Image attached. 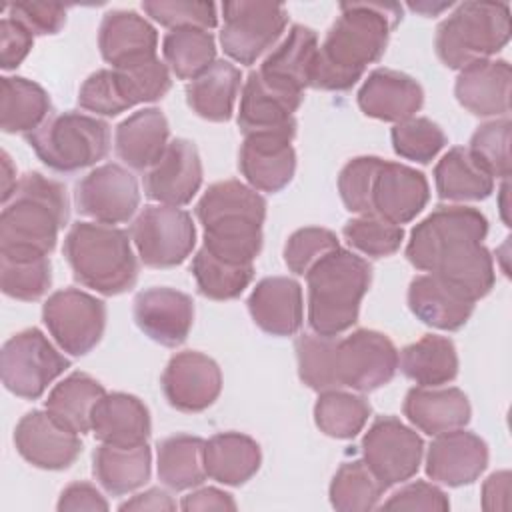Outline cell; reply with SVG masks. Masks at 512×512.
<instances>
[{
  "label": "cell",
  "instance_id": "obj_63",
  "mask_svg": "<svg viewBox=\"0 0 512 512\" xmlns=\"http://www.w3.org/2000/svg\"><path fill=\"white\" fill-rule=\"evenodd\" d=\"M506 194H508V180H504V184H502V196L506 198ZM500 210H502V218H504V222H506V226H508V214H506V210H508V204L502 200V204H500Z\"/></svg>",
  "mask_w": 512,
  "mask_h": 512
},
{
  "label": "cell",
  "instance_id": "obj_36",
  "mask_svg": "<svg viewBox=\"0 0 512 512\" xmlns=\"http://www.w3.org/2000/svg\"><path fill=\"white\" fill-rule=\"evenodd\" d=\"M242 74L228 60H214L200 76L188 82L186 102L190 110L208 122H226L232 118Z\"/></svg>",
  "mask_w": 512,
  "mask_h": 512
},
{
  "label": "cell",
  "instance_id": "obj_21",
  "mask_svg": "<svg viewBox=\"0 0 512 512\" xmlns=\"http://www.w3.org/2000/svg\"><path fill=\"white\" fill-rule=\"evenodd\" d=\"M428 198L430 186L420 170L382 160L372 182L370 214L402 226L426 208Z\"/></svg>",
  "mask_w": 512,
  "mask_h": 512
},
{
  "label": "cell",
  "instance_id": "obj_17",
  "mask_svg": "<svg viewBox=\"0 0 512 512\" xmlns=\"http://www.w3.org/2000/svg\"><path fill=\"white\" fill-rule=\"evenodd\" d=\"M164 398L180 412H202L210 408L222 392L220 366L196 350L176 352L160 378Z\"/></svg>",
  "mask_w": 512,
  "mask_h": 512
},
{
  "label": "cell",
  "instance_id": "obj_29",
  "mask_svg": "<svg viewBox=\"0 0 512 512\" xmlns=\"http://www.w3.org/2000/svg\"><path fill=\"white\" fill-rule=\"evenodd\" d=\"M90 430L102 444L140 446L148 442L152 432L150 412L138 396L110 392L94 404Z\"/></svg>",
  "mask_w": 512,
  "mask_h": 512
},
{
  "label": "cell",
  "instance_id": "obj_60",
  "mask_svg": "<svg viewBox=\"0 0 512 512\" xmlns=\"http://www.w3.org/2000/svg\"><path fill=\"white\" fill-rule=\"evenodd\" d=\"M120 512H144V510H152V512H170L176 510V502L174 498L162 490V488H148L144 492L134 494L132 498H128L126 502H122L118 506Z\"/></svg>",
  "mask_w": 512,
  "mask_h": 512
},
{
  "label": "cell",
  "instance_id": "obj_7",
  "mask_svg": "<svg viewBox=\"0 0 512 512\" xmlns=\"http://www.w3.org/2000/svg\"><path fill=\"white\" fill-rule=\"evenodd\" d=\"M510 6L506 2H462L436 28L434 48L446 68L486 60L510 40Z\"/></svg>",
  "mask_w": 512,
  "mask_h": 512
},
{
  "label": "cell",
  "instance_id": "obj_11",
  "mask_svg": "<svg viewBox=\"0 0 512 512\" xmlns=\"http://www.w3.org/2000/svg\"><path fill=\"white\" fill-rule=\"evenodd\" d=\"M130 238L144 266L172 268L182 264L196 246L192 216L176 206H144L130 226Z\"/></svg>",
  "mask_w": 512,
  "mask_h": 512
},
{
  "label": "cell",
  "instance_id": "obj_16",
  "mask_svg": "<svg viewBox=\"0 0 512 512\" xmlns=\"http://www.w3.org/2000/svg\"><path fill=\"white\" fill-rule=\"evenodd\" d=\"M294 136L296 128L262 130L244 136L238 152V168L248 186L274 194L290 184L296 172Z\"/></svg>",
  "mask_w": 512,
  "mask_h": 512
},
{
  "label": "cell",
  "instance_id": "obj_57",
  "mask_svg": "<svg viewBox=\"0 0 512 512\" xmlns=\"http://www.w3.org/2000/svg\"><path fill=\"white\" fill-rule=\"evenodd\" d=\"M56 508L60 512H78V510H88V512H106L110 506L102 492L90 484V482H72L68 484L58 498Z\"/></svg>",
  "mask_w": 512,
  "mask_h": 512
},
{
  "label": "cell",
  "instance_id": "obj_5",
  "mask_svg": "<svg viewBox=\"0 0 512 512\" xmlns=\"http://www.w3.org/2000/svg\"><path fill=\"white\" fill-rule=\"evenodd\" d=\"M62 254L72 276L82 286L104 296L134 288L138 258L126 230L102 222H74L64 236Z\"/></svg>",
  "mask_w": 512,
  "mask_h": 512
},
{
  "label": "cell",
  "instance_id": "obj_23",
  "mask_svg": "<svg viewBox=\"0 0 512 512\" xmlns=\"http://www.w3.org/2000/svg\"><path fill=\"white\" fill-rule=\"evenodd\" d=\"M318 56V36L304 24H292L286 36L262 60L258 74L270 86L304 96L312 82Z\"/></svg>",
  "mask_w": 512,
  "mask_h": 512
},
{
  "label": "cell",
  "instance_id": "obj_12",
  "mask_svg": "<svg viewBox=\"0 0 512 512\" xmlns=\"http://www.w3.org/2000/svg\"><path fill=\"white\" fill-rule=\"evenodd\" d=\"M396 370L398 350L386 334L360 328L348 336H336L334 374L338 388L372 392L386 386Z\"/></svg>",
  "mask_w": 512,
  "mask_h": 512
},
{
  "label": "cell",
  "instance_id": "obj_6",
  "mask_svg": "<svg viewBox=\"0 0 512 512\" xmlns=\"http://www.w3.org/2000/svg\"><path fill=\"white\" fill-rule=\"evenodd\" d=\"M372 282V266L352 250L336 248L308 272V324L322 336H340L358 322L360 302Z\"/></svg>",
  "mask_w": 512,
  "mask_h": 512
},
{
  "label": "cell",
  "instance_id": "obj_14",
  "mask_svg": "<svg viewBox=\"0 0 512 512\" xmlns=\"http://www.w3.org/2000/svg\"><path fill=\"white\" fill-rule=\"evenodd\" d=\"M362 460L372 474L390 486L410 480L422 462L424 442L396 416H378L362 436Z\"/></svg>",
  "mask_w": 512,
  "mask_h": 512
},
{
  "label": "cell",
  "instance_id": "obj_19",
  "mask_svg": "<svg viewBox=\"0 0 512 512\" xmlns=\"http://www.w3.org/2000/svg\"><path fill=\"white\" fill-rule=\"evenodd\" d=\"M202 160L192 140L174 138L144 174V194L166 206H186L202 186Z\"/></svg>",
  "mask_w": 512,
  "mask_h": 512
},
{
  "label": "cell",
  "instance_id": "obj_33",
  "mask_svg": "<svg viewBox=\"0 0 512 512\" xmlns=\"http://www.w3.org/2000/svg\"><path fill=\"white\" fill-rule=\"evenodd\" d=\"M262 464V452L254 438L242 432H220L204 444L206 476L226 484L240 486L248 482Z\"/></svg>",
  "mask_w": 512,
  "mask_h": 512
},
{
  "label": "cell",
  "instance_id": "obj_8",
  "mask_svg": "<svg viewBox=\"0 0 512 512\" xmlns=\"http://www.w3.org/2000/svg\"><path fill=\"white\" fill-rule=\"evenodd\" d=\"M26 142L38 160L56 172H76L104 160L110 152V124L82 112L48 116Z\"/></svg>",
  "mask_w": 512,
  "mask_h": 512
},
{
  "label": "cell",
  "instance_id": "obj_3",
  "mask_svg": "<svg viewBox=\"0 0 512 512\" xmlns=\"http://www.w3.org/2000/svg\"><path fill=\"white\" fill-rule=\"evenodd\" d=\"M70 216L66 186L40 172H26L0 214V256H48Z\"/></svg>",
  "mask_w": 512,
  "mask_h": 512
},
{
  "label": "cell",
  "instance_id": "obj_56",
  "mask_svg": "<svg viewBox=\"0 0 512 512\" xmlns=\"http://www.w3.org/2000/svg\"><path fill=\"white\" fill-rule=\"evenodd\" d=\"M34 34L12 16L0 20V68L14 70L18 68L28 52L32 50Z\"/></svg>",
  "mask_w": 512,
  "mask_h": 512
},
{
  "label": "cell",
  "instance_id": "obj_35",
  "mask_svg": "<svg viewBox=\"0 0 512 512\" xmlns=\"http://www.w3.org/2000/svg\"><path fill=\"white\" fill-rule=\"evenodd\" d=\"M434 184L440 200L476 202L494 192L492 174L462 146L450 148L434 166Z\"/></svg>",
  "mask_w": 512,
  "mask_h": 512
},
{
  "label": "cell",
  "instance_id": "obj_59",
  "mask_svg": "<svg viewBox=\"0 0 512 512\" xmlns=\"http://www.w3.org/2000/svg\"><path fill=\"white\" fill-rule=\"evenodd\" d=\"M482 508L488 512L510 508V472H492L482 484Z\"/></svg>",
  "mask_w": 512,
  "mask_h": 512
},
{
  "label": "cell",
  "instance_id": "obj_45",
  "mask_svg": "<svg viewBox=\"0 0 512 512\" xmlns=\"http://www.w3.org/2000/svg\"><path fill=\"white\" fill-rule=\"evenodd\" d=\"M384 484L372 474L364 460L344 462L328 488L332 508L340 512H366L378 508Z\"/></svg>",
  "mask_w": 512,
  "mask_h": 512
},
{
  "label": "cell",
  "instance_id": "obj_32",
  "mask_svg": "<svg viewBox=\"0 0 512 512\" xmlns=\"http://www.w3.org/2000/svg\"><path fill=\"white\" fill-rule=\"evenodd\" d=\"M170 126L162 110L142 108L124 118L114 130V150L132 170H150L164 154Z\"/></svg>",
  "mask_w": 512,
  "mask_h": 512
},
{
  "label": "cell",
  "instance_id": "obj_28",
  "mask_svg": "<svg viewBox=\"0 0 512 512\" xmlns=\"http://www.w3.org/2000/svg\"><path fill=\"white\" fill-rule=\"evenodd\" d=\"M408 308L426 326L438 330L462 328L474 312V300L436 274H420L408 286Z\"/></svg>",
  "mask_w": 512,
  "mask_h": 512
},
{
  "label": "cell",
  "instance_id": "obj_4",
  "mask_svg": "<svg viewBox=\"0 0 512 512\" xmlns=\"http://www.w3.org/2000/svg\"><path fill=\"white\" fill-rule=\"evenodd\" d=\"M204 228V248L232 264H252L262 250L266 200L240 180H220L206 188L196 204Z\"/></svg>",
  "mask_w": 512,
  "mask_h": 512
},
{
  "label": "cell",
  "instance_id": "obj_26",
  "mask_svg": "<svg viewBox=\"0 0 512 512\" xmlns=\"http://www.w3.org/2000/svg\"><path fill=\"white\" fill-rule=\"evenodd\" d=\"M424 90L408 74L392 68L372 70L358 90L360 110L382 122H404L422 108Z\"/></svg>",
  "mask_w": 512,
  "mask_h": 512
},
{
  "label": "cell",
  "instance_id": "obj_24",
  "mask_svg": "<svg viewBox=\"0 0 512 512\" xmlns=\"http://www.w3.org/2000/svg\"><path fill=\"white\" fill-rule=\"evenodd\" d=\"M510 92L512 70L508 60H476L458 70L454 84L458 104L480 118L508 116Z\"/></svg>",
  "mask_w": 512,
  "mask_h": 512
},
{
  "label": "cell",
  "instance_id": "obj_43",
  "mask_svg": "<svg viewBox=\"0 0 512 512\" xmlns=\"http://www.w3.org/2000/svg\"><path fill=\"white\" fill-rule=\"evenodd\" d=\"M110 82L120 108L128 110L164 98L172 86V76L162 60L152 58L134 66L110 68Z\"/></svg>",
  "mask_w": 512,
  "mask_h": 512
},
{
  "label": "cell",
  "instance_id": "obj_55",
  "mask_svg": "<svg viewBox=\"0 0 512 512\" xmlns=\"http://www.w3.org/2000/svg\"><path fill=\"white\" fill-rule=\"evenodd\" d=\"M382 510H436L446 512L450 508V500L444 490L436 484L416 480L400 490H396L382 506Z\"/></svg>",
  "mask_w": 512,
  "mask_h": 512
},
{
  "label": "cell",
  "instance_id": "obj_50",
  "mask_svg": "<svg viewBox=\"0 0 512 512\" xmlns=\"http://www.w3.org/2000/svg\"><path fill=\"white\" fill-rule=\"evenodd\" d=\"M510 132L512 122L508 116H502L480 124L470 138L468 150L480 160L492 178L508 180L510 176Z\"/></svg>",
  "mask_w": 512,
  "mask_h": 512
},
{
  "label": "cell",
  "instance_id": "obj_48",
  "mask_svg": "<svg viewBox=\"0 0 512 512\" xmlns=\"http://www.w3.org/2000/svg\"><path fill=\"white\" fill-rule=\"evenodd\" d=\"M390 138L392 148L400 158L418 164L432 162L448 142L444 130L424 116H412L404 122L394 124V128L390 130Z\"/></svg>",
  "mask_w": 512,
  "mask_h": 512
},
{
  "label": "cell",
  "instance_id": "obj_22",
  "mask_svg": "<svg viewBox=\"0 0 512 512\" xmlns=\"http://www.w3.org/2000/svg\"><path fill=\"white\" fill-rule=\"evenodd\" d=\"M488 466L486 442L464 428L438 434L426 452V476L432 482L458 488L472 484Z\"/></svg>",
  "mask_w": 512,
  "mask_h": 512
},
{
  "label": "cell",
  "instance_id": "obj_30",
  "mask_svg": "<svg viewBox=\"0 0 512 512\" xmlns=\"http://www.w3.org/2000/svg\"><path fill=\"white\" fill-rule=\"evenodd\" d=\"M402 412L412 426L428 436H438L470 422L468 396L454 386H414L406 392Z\"/></svg>",
  "mask_w": 512,
  "mask_h": 512
},
{
  "label": "cell",
  "instance_id": "obj_34",
  "mask_svg": "<svg viewBox=\"0 0 512 512\" xmlns=\"http://www.w3.org/2000/svg\"><path fill=\"white\" fill-rule=\"evenodd\" d=\"M92 474L96 482L112 496H124L150 480L152 452L148 444L112 446L102 444L92 454Z\"/></svg>",
  "mask_w": 512,
  "mask_h": 512
},
{
  "label": "cell",
  "instance_id": "obj_58",
  "mask_svg": "<svg viewBox=\"0 0 512 512\" xmlns=\"http://www.w3.org/2000/svg\"><path fill=\"white\" fill-rule=\"evenodd\" d=\"M180 508L186 512H196V510H236V502L232 494L214 488V486H204L198 490H192L186 494L180 502Z\"/></svg>",
  "mask_w": 512,
  "mask_h": 512
},
{
  "label": "cell",
  "instance_id": "obj_10",
  "mask_svg": "<svg viewBox=\"0 0 512 512\" xmlns=\"http://www.w3.org/2000/svg\"><path fill=\"white\" fill-rule=\"evenodd\" d=\"M224 24L220 28V46L228 58L250 66L268 52L286 30L288 12L272 2H224Z\"/></svg>",
  "mask_w": 512,
  "mask_h": 512
},
{
  "label": "cell",
  "instance_id": "obj_39",
  "mask_svg": "<svg viewBox=\"0 0 512 512\" xmlns=\"http://www.w3.org/2000/svg\"><path fill=\"white\" fill-rule=\"evenodd\" d=\"M204 444L200 436L172 434L156 444V468L160 482L176 492L200 486L206 480Z\"/></svg>",
  "mask_w": 512,
  "mask_h": 512
},
{
  "label": "cell",
  "instance_id": "obj_61",
  "mask_svg": "<svg viewBox=\"0 0 512 512\" xmlns=\"http://www.w3.org/2000/svg\"><path fill=\"white\" fill-rule=\"evenodd\" d=\"M16 168L8 156L6 150H2V204L8 202V198L12 196L14 188H16Z\"/></svg>",
  "mask_w": 512,
  "mask_h": 512
},
{
  "label": "cell",
  "instance_id": "obj_52",
  "mask_svg": "<svg viewBox=\"0 0 512 512\" xmlns=\"http://www.w3.org/2000/svg\"><path fill=\"white\" fill-rule=\"evenodd\" d=\"M336 248H340V242L332 230L322 226L298 228L284 244V262L296 276H306L320 258Z\"/></svg>",
  "mask_w": 512,
  "mask_h": 512
},
{
  "label": "cell",
  "instance_id": "obj_42",
  "mask_svg": "<svg viewBox=\"0 0 512 512\" xmlns=\"http://www.w3.org/2000/svg\"><path fill=\"white\" fill-rule=\"evenodd\" d=\"M162 56L178 80H194L216 60V42L202 28L170 30L162 40Z\"/></svg>",
  "mask_w": 512,
  "mask_h": 512
},
{
  "label": "cell",
  "instance_id": "obj_25",
  "mask_svg": "<svg viewBox=\"0 0 512 512\" xmlns=\"http://www.w3.org/2000/svg\"><path fill=\"white\" fill-rule=\"evenodd\" d=\"M246 304L254 324L270 336H294L302 328V286L290 276L262 278Z\"/></svg>",
  "mask_w": 512,
  "mask_h": 512
},
{
  "label": "cell",
  "instance_id": "obj_20",
  "mask_svg": "<svg viewBox=\"0 0 512 512\" xmlns=\"http://www.w3.org/2000/svg\"><path fill=\"white\" fill-rule=\"evenodd\" d=\"M132 314L136 326L156 344L180 346L194 324V302L186 292L168 286H152L134 296Z\"/></svg>",
  "mask_w": 512,
  "mask_h": 512
},
{
  "label": "cell",
  "instance_id": "obj_1",
  "mask_svg": "<svg viewBox=\"0 0 512 512\" xmlns=\"http://www.w3.org/2000/svg\"><path fill=\"white\" fill-rule=\"evenodd\" d=\"M486 234L488 218L478 208L438 206L412 228L406 258L414 268L440 276L476 302L496 282L492 254L482 244Z\"/></svg>",
  "mask_w": 512,
  "mask_h": 512
},
{
  "label": "cell",
  "instance_id": "obj_44",
  "mask_svg": "<svg viewBox=\"0 0 512 512\" xmlns=\"http://www.w3.org/2000/svg\"><path fill=\"white\" fill-rule=\"evenodd\" d=\"M190 270L198 292L210 300L238 298L254 278V264H232L220 260L204 246L194 254Z\"/></svg>",
  "mask_w": 512,
  "mask_h": 512
},
{
  "label": "cell",
  "instance_id": "obj_62",
  "mask_svg": "<svg viewBox=\"0 0 512 512\" xmlns=\"http://www.w3.org/2000/svg\"><path fill=\"white\" fill-rule=\"evenodd\" d=\"M412 10H416V12H422V14H426V16H434L436 12H440V10H444V8H450L452 4L448 2V4H438V6H434L432 4V8H430V4H408Z\"/></svg>",
  "mask_w": 512,
  "mask_h": 512
},
{
  "label": "cell",
  "instance_id": "obj_40",
  "mask_svg": "<svg viewBox=\"0 0 512 512\" xmlns=\"http://www.w3.org/2000/svg\"><path fill=\"white\" fill-rule=\"evenodd\" d=\"M106 394L104 386L86 372H72L60 380L48 394L44 406L62 426L86 434L94 404Z\"/></svg>",
  "mask_w": 512,
  "mask_h": 512
},
{
  "label": "cell",
  "instance_id": "obj_9",
  "mask_svg": "<svg viewBox=\"0 0 512 512\" xmlns=\"http://www.w3.org/2000/svg\"><path fill=\"white\" fill-rule=\"evenodd\" d=\"M66 368H70V360L38 328L16 332L4 342L0 352L2 384L24 400L40 398Z\"/></svg>",
  "mask_w": 512,
  "mask_h": 512
},
{
  "label": "cell",
  "instance_id": "obj_46",
  "mask_svg": "<svg viewBox=\"0 0 512 512\" xmlns=\"http://www.w3.org/2000/svg\"><path fill=\"white\" fill-rule=\"evenodd\" d=\"M2 292L14 300L34 302L42 298L52 284V264L48 256L6 258L0 256Z\"/></svg>",
  "mask_w": 512,
  "mask_h": 512
},
{
  "label": "cell",
  "instance_id": "obj_41",
  "mask_svg": "<svg viewBox=\"0 0 512 512\" xmlns=\"http://www.w3.org/2000/svg\"><path fill=\"white\" fill-rule=\"evenodd\" d=\"M370 414L372 406L364 396L340 388L320 392L314 404V422L318 430L336 440H350L362 432Z\"/></svg>",
  "mask_w": 512,
  "mask_h": 512
},
{
  "label": "cell",
  "instance_id": "obj_31",
  "mask_svg": "<svg viewBox=\"0 0 512 512\" xmlns=\"http://www.w3.org/2000/svg\"><path fill=\"white\" fill-rule=\"evenodd\" d=\"M304 96L288 94L262 80L258 70H252L242 86L238 128L240 132L252 134L262 130L296 128L294 112L300 108Z\"/></svg>",
  "mask_w": 512,
  "mask_h": 512
},
{
  "label": "cell",
  "instance_id": "obj_27",
  "mask_svg": "<svg viewBox=\"0 0 512 512\" xmlns=\"http://www.w3.org/2000/svg\"><path fill=\"white\" fill-rule=\"evenodd\" d=\"M98 48L112 68L134 66L156 58V28L134 10H110L98 28Z\"/></svg>",
  "mask_w": 512,
  "mask_h": 512
},
{
  "label": "cell",
  "instance_id": "obj_37",
  "mask_svg": "<svg viewBox=\"0 0 512 512\" xmlns=\"http://www.w3.org/2000/svg\"><path fill=\"white\" fill-rule=\"evenodd\" d=\"M398 368L418 386H442L458 376V354L450 338L426 334L398 354Z\"/></svg>",
  "mask_w": 512,
  "mask_h": 512
},
{
  "label": "cell",
  "instance_id": "obj_49",
  "mask_svg": "<svg viewBox=\"0 0 512 512\" xmlns=\"http://www.w3.org/2000/svg\"><path fill=\"white\" fill-rule=\"evenodd\" d=\"M342 236L356 252L370 258H384L400 248L404 230L380 216L362 214L344 224Z\"/></svg>",
  "mask_w": 512,
  "mask_h": 512
},
{
  "label": "cell",
  "instance_id": "obj_15",
  "mask_svg": "<svg viewBox=\"0 0 512 512\" xmlns=\"http://www.w3.org/2000/svg\"><path fill=\"white\" fill-rule=\"evenodd\" d=\"M74 202L82 216L96 222L110 226L128 222L140 206L138 180L120 164L96 166L76 184Z\"/></svg>",
  "mask_w": 512,
  "mask_h": 512
},
{
  "label": "cell",
  "instance_id": "obj_18",
  "mask_svg": "<svg viewBox=\"0 0 512 512\" xmlns=\"http://www.w3.org/2000/svg\"><path fill=\"white\" fill-rule=\"evenodd\" d=\"M14 446L28 464L42 470H66L82 452L78 432L62 426L48 410H32L18 420Z\"/></svg>",
  "mask_w": 512,
  "mask_h": 512
},
{
  "label": "cell",
  "instance_id": "obj_2",
  "mask_svg": "<svg viewBox=\"0 0 512 512\" xmlns=\"http://www.w3.org/2000/svg\"><path fill=\"white\" fill-rule=\"evenodd\" d=\"M340 14L318 46L312 88L342 92L352 88L368 64L382 58L390 32L402 18L394 2H342Z\"/></svg>",
  "mask_w": 512,
  "mask_h": 512
},
{
  "label": "cell",
  "instance_id": "obj_13",
  "mask_svg": "<svg viewBox=\"0 0 512 512\" xmlns=\"http://www.w3.org/2000/svg\"><path fill=\"white\" fill-rule=\"evenodd\" d=\"M42 320L56 344L84 356L102 340L106 328V304L78 288L56 290L42 306Z\"/></svg>",
  "mask_w": 512,
  "mask_h": 512
},
{
  "label": "cell",
  "instance_id": "obj_54",
  "mask_svg": "<svg viewBox=\"0 0 512 512\" xmlns=\"http://www.w3.org/2000/svg\"><path fill=\"white\" fill-rule=\"evenodd\" d=\"M8 16L22 22L34 36L58 34L66 24L68 6L58 2H12Z\"/></svg>",
  "mask_w": 512,
  "mask_h": 512
},
{
  "label": "cell",
  "instance_id": "obj_51",
  "mask_svg": "<svg viewBox=\"0 0 512 512\" xmlns=\"http://www.w3.org/2000/svg\"><path fill=\"white\" fill-rule=\"evenodd\" d=\"M142 10L160 26H166L170 30H178V28L210 30L218 24V12L214 2L144 0Z\"/></svg>",
  "mask_w": 512,
  "mask_h": 512
},
{
  "label": "cell",
  "instance_id": "obj_47",
  "mask_svg": "<svg viewBox=\"0 0 512 512\" xmlns=\"http://www.w3.org/2000/svg\"><path fill=\"white\" fill-rule=\"evenodd\" d=\"M334 346L336 336L322 334H300L294 342L298 376L300 380L316 392L338 388L334 374Z\"/></svg>",
  "mask_w": 512,
  "mask_h": 512
},
{
  "label": "cell",
  "instance_id": "obj_38",
  "mask_svg": "<svg viewBox=\"0 0 512 512\" xmlns=\"http://www.w3.org/2000/svg\"><path fill=\"white\" fill-rule=\"evenodd\" d=\"M48 92L22 76L0 78V128L6 134L34 132L50 112Z\"/></svg>",
  "mask_w": 512,
  "mask_h": 512
},
{
  "label": "cell",
  "instance_id": "obj_53",
  "mask_svg": "<svg viewBox=\"0 0 512 512\" xmlns=\"http://www.w3.org/2000/svg\"><path fill=\"white\" fill-rule=\"evenodd\" d=\"M382 164L378 156H356L348 160L338 174V192L346 210L362 216L370 214L372 182Z\"/></svg>",
  "mask_w": 512,
  "mask_h": 512
}]
</instances>
